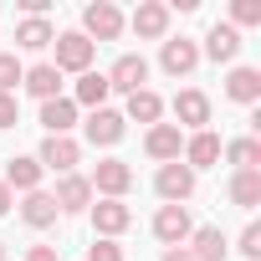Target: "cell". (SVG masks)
<instances>
[{"mask_svg":"<svg viewBox=\"0 0 261 261\" xmlns=\"http://www.w3.org/2000/svg\"><path fill=\"white\" fill-rule=\"evenodd\" d=\"M128 31V16L113 6V0H92V6L82 11V36L97 46V41H118Z\"/></svg>","mask_w":261,"mask_h":261,"instance_id":"cell-1","label":"cell"},{"mask_svg":"<svg viewBox=\"0 0 261 261\" xmlns=\"http://www.w3.org/2000/svg\"><path fill=\"white\" fill-rule=\"evenodd\" d=\"M169 0H139L134 16H128V31H134L139 41H164L169 36Z\"/></svg>","mask_w":261,"mask_h":261,"instance_id":"cell-2","label":"cell"},{"mask_svg":"<svg viewBox=\"0 0 261 261\" xmlns=\"http://www.w3.org/2000/svg\"><path fill=\"white\" fill-rule=\"evenodd\" d=\"M87 185H92V195H102V200H123L128 190H134V169H128L123 159H97L92 174H87Z\"/></svg>","mask_w":261,"mask_h":261,"instance_id":"cell-3","label":"cell"},{"mask_svg":"<svg viewBox=\"0 0 261 261\" xmlns=\"http://www.w3.org/2000/svg\"><path fill=\"white\" fill-rule=\"evenodd\" d=\"M51 46H57V62H51L57 72H77V77H82V72H92V57H97V46H92L82 31H62Z\"/></svg>","mask_w":261,"mask_h":261,"instance_id":"cell-4","label":"cell"},{"mask_svg":"<svg viewBox=\"0 0 261 261\" xmlns=\"http://www.w3.org/2000/svg\"><path fill=\"white\" fill-rule=\"evenodd\" d=\"M102 77H108V92H128V97H134V92L149 87V62L139 51H123L113 62V72H102Z\"/></svg>","mask_w":261,"mask_h":261,"instance_id":"cell-5","label":"cell"},{"mask_svg":"<svg viewBox=\"0 0 261 261\" xmlns=\"http://www.w3.org/2000/svg\"><path fill=\"white\" fill-rule=\"evenodd\" d=\"M174 128L185 134H200V128H210V97L200 92V87H185V92H174Z\"/></svg>","mask_w":261,"mask_h":261,"instance_id":"cell-6","label":"cell"},{"mask_svg":"<svg viewBox=\"0 0 261 261\" xmlns=\"http://www.w3.org/2000/svg\"><path fill=\"white\" fill-rule=\"evenodd\" d=\"M87 215H92L97 241H118L128 225H134V210H128L123 200H97V205H87Z\"/></svg>","mask_w":261,"mask_h":261,"instance_id":"cell-7","label":"cell"},{"mask_svg":"<svg viewBox=\"0 0 261 261\" xmlns=\"http://www.w3.org/2000/svg\"><path fill=\"white\" fill-rule=\"evenodd\" d=\"M36 164L51 169V174H77V164H82V144H77L72 134H67V139H41Z\"/></svg>","mask_w":261,"mask_h":261,"instance_id":"cell-8","label":"cell"},{"mask_svg":"<svg viewBox=\"0 0 261 261\" xmlns=\"http://www.w3.org/2000/svg\"><path fill=\"white\" fill-rule=\"evenodd\" d=\"M154 190H159V200H164V205H185V200L195 195V169H185L179 159H174V164H159Z\"/></svg>","mask_w":261,"mask_h":261,"instance_id":"cell-9","label":"cell"},{"mask_svg":"<svg viewBox=\"0 0 261 261\" xmlns=\"http://www.w3.org/2000/svg\"><path fill=\"white\" fill-rule=\"evenodd\" d=\"M82 128H87V144H92V149H113V144L128 134V118L113 113V108H92Z\"/></svg>","mask_w":261,"mask_h":261,"instance_id":"cell-10","label":"cell"},{"mask_svg":"<svg viewBox=\"0 0 261 261\" xmlns=\"http://www.w3.org/2000/svg\"><path fill=\"white\" fill-rule=\"evenodd\" d=\"M159 67H164L169 77H190V72L200 67V46H195L190 36H164V46H159Z\"/></svg>","mask_w":261,"mask_h":261,"instance_id":"cell-11","label":"cell"},{"mask_svg":"<svg viewBox=\"0 0 261 261\" xmlns=\"http://www.w3.org/2000/svg\"><path fill=\"white\" fill-rule=\"evenodd\" d=\"M190 230H195L190 205H159V215H154V236H159L164 246H185Z\"/></svg>","mask_w":261,"mask_h":261,"instance_id":"cell-12","label":"cell"},{"mask_svg":"<svg viewBox=\"0 0 261 261\" xmlns=\"http://www.w3.org/2000/svg\"><path fill=\"white\" fill-rule=\"evenodd\" d=\"M144 154L159 159V164H174V159L185 154V134H179L174 123H154L149 134H144Z\"/></svg>","mask_w":261,"mask_h":261,"instance_id":"cell-13","label":"cell"},{"mask_svg":"<svg viewBox=\"0 0 261 261\" xmlns=\"http://www.w3.org/2000/svg\"><path fill=\"white\" fill-rule=\"evenodd\" d=\"M215 159H220V134L200 128V134H190V139H185V154H179V164H185V169H195V174H200V169H210Z\"/></svg>","mask_w":261,"mask_h":261,"instance_id":"cell-14","label":"cell"},{"mask_svg":"<svg viewBox=\"0 0 261 261\" xmlns=\"http://www.w3.org/2000/svg\"><path fill=\"white\" fill-rule=\"evenodd\" d=\"M51 200H57V210H62V215L87 210V205H92V185H87V174H62V179H57V190H51Z\"/></svg>","mask_w":261,"mask_h":261,"instance_id":"cell-15","label":"cell"},{"mask_svg":"<svg viewBox=\"0 0 261 261\" xmlns=\"http://www.w3.org/2000/svg\"><path fill=\"white\" fill-rule=\"evenodd\" d=\"M225 97L241 102V108H256V102H261V72H256V67H230V77H225Z\"/></svg>","mask_w":261,"mask_h":261,"instance_id":"cell-16","label":"cell"},{"mask_svg":"<svg viewBox=\"0 0 261 261\" xmlns=\"http://www.w3.org/2000/svg\"><path fill=\"white\" fill-rule=\"evenodd\" d=\"M185 251H190L195 261H225V251H230V241L220 236V225H200V230H190V241H185Z\"/></svg>","mask_w":261,"mask_h":261,"instance_id":"cell-17","label":"cell"},{"mask_svg":"<svg viewBox=\"0 0 261 261\" xmlns=\"http://www.w3.org/2000/svg\"><path fill=\"white\" fill-rule=\"evenodd\" d=\"M72 123H77V102H72V97H51V102H41V128H46V139H67Z\"/></svg>","mask_w":261,"mask_h":261,"instance_id":"cell-18","label":"cell"},{"mask_svg":"<svg viewBox=\"0 0 261 261\" xmlns=\"http://www.w3.org/2000/svg\"><path fill=\"white\" fill-rule=\"evenodd\" d=\"M57 200H51V190H31L26 200H21V220L31 225V230H46V225H57Z\"/></svg>","mask_w":261,"mask_h":261,"instance_id":"cell-19","label":"cell"},{"mask_svg":"<svg viewBox=\"0 0 261 261\" xmlns=\"http://www.w3.org/2000/svg\"><path fill=\"white\" fill-rule=\"evenodd\" d=\"M57 41V26L46 21V16H21V26H16V46L21 51H41V46H51Z\"/></svg>","mask_w":261,"mask_h":261,"instance_id":"cell-20","label":"cell"},{"mask_svg":"<svg viewBox=\"0 0 261 261\" xmlns=\"http://www.w3.org/2000/svg\"><path fill=\"white\" fill-rule=\"evenodd\" d=\"M205 57H210V62H236V57H241V31L225 26V21H215L210 36H205Z\"/></svg>","mask_w":261,"mask_h":261,"instance_id":"cell-21","label":"cell"},{"mask_svg":"<svg viewBox=\"0 0 261 261\" xmlns=\"http://www.w3.org/2000/svg\"><path fill=\"white\" fill-rule=\"evenodd\" d=\"M21 87L31 92V97H41V102H51V97H62V72L51 67V62H36L26 77H21Z\"/></svg>","mask_w":261,"mask_h":261,"instance_id":"cell-22","label":"cell"},{"mask_svg":"<svg viewBox=\"0 0 261 261\" xmlns=\"http://www.w3.org/2000/svg\"><path fill=\"white\" fill-rule=\"evenodd\" d=\"M41 174H46V169L36 164V154H16V159L6 164V185H11V195H16V190H26V195L41 190Z\"/></svg>","mask_w":261,"mask_h":261,"instance_id":"cell-23","label":"cell"},{"mask_svg":"<svg viewBox=\"0 0 261 261\" xmlns=\"http://www.w3.org/2000/svg\"><path fill=\"white\" fill-rule=\"evenodd\" d=\"M230 205H241V210L261 205V169H236L230 174Z\"/></svg>","mask_w":261,"mask_h":261,"instance_id":"cell-24","label":"cell"},{"mask_svg":"<svg viewBox=\"0 0 261 261\" xmlns=\"http://www.w3.org/2000/svg\"><path fill=\"white\" fill-rule=\"evenodd\" d=\"M72 102H77V108H108V77H102V72H82Z\"/></svg>","mask_w":261,"mask_h":261,"instance_id":"cell-25","label":"cell"},{"mask_svg":"<svg viewBox=\"0 0 261 261\" xmlns=\"http://www.w3.org/2000/svg\"><path fill=\"white\" fill-rule=\"evenodd\" d=\"M220 159H230L236 169H261V139L251 134V139H230V144H220Z\"/></svg>","mask_w":261,"mask_h":261,"instance_id":"cell-26","label":"cell"},{"mask_svg":"<svg viewBox=\"0 0 261 261\" xmlns=\"http://www.w3.org/2000/svg\"><path fill=\"white\" fill-rule=\"evenodd\" d=\"M128 118L154 128V123L164 118V97H159V92H149V87H144V92H134V97H128Z\"/></svg>","mask_w":261,"mask_h":261,"instance_id":"cell-27","label":"cell"},{"mask_svg":"<svg viewBox=\"0 0 261 261\" xmlns=\"http://www.w3.org/2000/svg\"><path fill=\"white\" fill-rule=\"evenodd\" d=\"M225 26H261V0H230V21Z\"/></svg>","mask_w":261,"mask_h":261,"instance_id":"cell-28","label":"cell"},{"mask_svg":"<svg viewBox=\"0 0 261 261\" xmlns=\"http://www.w3.org/2000/svg\"><path fill=\"white\" fill-rule=\"evenodd\" d=\"M21 77H26V67L16 62V51H0V92H16Z\"/></svg>","mask_w":261,"mask_h":261,"instance_id":"cell-29","label":"cell"},{"mask_svg":"<svg viewBox=\"0 0 261 261\" xmlns=\"http://www.w3.org/2000/svg\"><path fill=\"white\" fill-rule=\"evenodd\" d=\"M236 251H241L246 261H261V225H256V220H251V225L241 230V241H236Z\"/></svg>","mask_w":261,"mask_h":261,"instance_id":"cell-30","label":"cell"},{"mask_svg":"<svg viewBox=\"0 0 261 261\" xmlns=\"http://www.w3.org/2000/svg\"><path fill=\"white\" fill-rule=\"evenodd\" d=\"M87 261H123V246L118 241H92L87 246Z\"/></svg>","mask_w":261,"mask_h":261,"instance_id":"cell-31","label":"cell"},{"mask_svg":"<svg viewBox=\"0 0 261 261\" xmlns=\"http://www.w3.org/2000/svg\"><path fill=\"white\" fill-rule=\"evenodd\" d=\"M16 118H21V102H16V92H0V128H16Z\"/></svg>","mask_w":261,"mask_h":261,"instance_id":"cell-32","label":"cell"},{"mask_svg":"<svg viewBox=\"0 0 261 261\" xmlns=\"http://www.w3.org/2000/svg\"><path fill=\"white\" fill-rule=\"evenodd\" d=\"M26 261H62V256H57V246H31Z\"/></svg>","mask_w":261,"mask_h":261,"instance_id":"cell-33","label":"cell"},{"mask_svg":"<svg viewBox=\"0 0 261 261\" xmlns=\"http://www.w3.org/2000/svg\"><path fill=\"white\" fill-rule=\"evenodd\" d=\"M11 205H16V195H11V185L0 179V215H11Z\"/></svg>","mask_w":261,"mask_h":261,"instance_id":"cell-34","label":"cell"},{"mask_svg":"<svg viewBox=\"0 0 261 261\" xmlns=\"http://www.w3.org/2000/svg\"><path fill=\"white\" fill-rule=\"evenodd\" d=\"M164 261H195V256H190L185 246H169V251H164Z\"/></svg>","mask_w":261,"mask_h":261,"instance_id":"cell-35","label":"cell"},{"mask_svg":"<svg viewBox=\"0 0 261 261\" xmlns=\"http://www.w3.org/2000/svg\"><path fill=\"white\" fill-rule=\"evenodd\" d=\"M0 261H6V241H0Z\"/></svg>","mask_w":261,"mask_h":261,"instance_id":"cell-36","label":"cell"}]
</instances>
